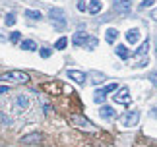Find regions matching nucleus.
Instances as JSON below:
<instances>
[{
	"label": "nucleus",
	"instance_id": "1",
	"mask_svg": "<svg viewBox=\"0 0 157 147\" xmlns=\"http://www.w3.org/2000/svg\"><path fill=\"white\" fill-rule=\"evenodd\" d=\"M0 79H2V81H12V83H25V81H29V76L21 70H12V72L2 74Z\"/></svg>",
	"mask_w": 157,
	"mask_h": 147
},
{
	"label": "nucleus",
	"instance_id": "2",
	"mask_svg": "<svg viewBox=\"0 0 157 147\" xmlns=\"http://www.w3.org/2000/svg\"><path fill=\"white\" fill-rule=\"evenodd\" d=\"M49 17L52 20L54 27H58V29L66 27V16H64V10H60V8H51V10H49Z\"/></svg>",
	"mask_w": 157,
	"mask_h": 147
},
{
	"label": "nucleus",
	"instance_id": "3",
	"mask_svg": "<svg viewBox=\"0 0 157 147\" xmlns=\"http://www.w3.org/2000/svg\"><path fill=\"white\" fill-rule=\"evenodd\" d=\"M138 120H140V110H130V112H126L122 118H120L122 126H126V128L136 126V124H138Z\"/></svg>",
	"mask_w": 157,
	"mask_h": 147
},
{
	"label": "nucleus",
	"instance_id": "4",
	"mask_svg": "<svg viewBox=\"0 0 157 147\" xmlns=\"http://www.w3.org/2000/svg\"><path fill=\"white\" fill-rule=\"evenodd\" d=\"M113 91H117V83H109V85H105L103 89H97V91H95L93 101H95V103H103L105 97H107V93H113Z\"/></svg>",
	"mask_w": 157,
	"mask_h": 147
},
{
	"label": "nucleus",
	"instance_id": "5",
	"mask_svg": "<svg viewBox=\"0 0 157 147\" xmlns=\"http://www.w3.org/2000/svg\"><path fill=\"white\" fill-rule=\"evenodd\" d=\"M113 99H114V103H120V105H128V103H130V91H128V87H120V89H118V93H117V95H113Z\"/></svg>",
	"mask_w": 157,
	"mask_h": 147
},
{
	"label": "nucleus",
	"instance_id": "6",
	"mask_svg": "<svg viewBox=\"0 0 157 147\" xmlns=\"http://www.w3.org/2000/svg\"><path fill=\"white\" fill-rule=\"evenodd\" d=\"M114 10L118 14H128L132 10V0H114Z\"/></svg>",
	"mask_w": 157,
	"mask_h": 147
},
{
	"label": "nucleus",
	"instance_id": "7",
	"mask_svg": "<svg viewBox=\"0 0 157 147\" xmlns=\"http://www.w3.org/2000/svg\"><path fill=\"white\" fill-rule=\"evenodd\" d=\"M87 41H89V35H87V33H83V31H78V33H74V37H72V43H74L76 47L86 45Z\"/></svg>",
	"mask_w": 157,
	"mask_h": 147
},
{
	"label": "nucleus",
	"instance_id": "8",
	"mask_svg": "<svg viewBox=\"0 0 157 147\" xmlns=\"http://www.w3.org/2000/svg\"><path fill=\"white\" fill-rule=\"evenodd\" d=\"M72 122L78 126V128H86V130H93V124L89 120H86V118H82V116H72Z\"/></svg>",
	"mask_w": 157,
	"mask_h": 147
},
{
	"label": "nucleus",
	"instance_id": "9",
	"mask_svg": "<svg viewBox=\"0 0 157 147\" xmlns=\"http://www.w3.org/2000/svg\"><path fill=\"white\" fill-rule=\"evenodd\" d=\"M68 77L74 79V81H78V83H83V81H86V74L80 72V70H68Z\"/></svg>",
	"mask_w": 157,
	"mask_h": 147
},
{
	"label": "nucleus",
	"instance_id": "10",
	"mask_svg": "<svg viewBox=\"0 0 157 147\" xmlns=\"http://www.w3.org/2000/svg\"><path fill=\"white\" fill-rule=\"evenodd\" d=\"M101 8H103V2H101V0H89L87 10L91 12V14H97V12H101Z\"/></svg>",
	"mask_w": 157,
	"mask_h": 147
},
{
	"label": "nucleus",
	"instance_id": "11",
	"mask_svg": "<svg viewBox=\"0 0 157 147\" xmlns=\"http://www.w3.org/2000/svg\"><path fill=\"white\" fill-rule=\"evenodd\" d=\"M138 39H140V31H138V29H130V31L126 33V41L132 43V45H136Z\"/></svg>",
	"mask_w": 157,
	"mask_h": 147
},
{
	"label": "nucleus",
	"instance_id": "12",
	"mask_svg": "<svg viewBox=\"0 0 157 147\" xmlns=\"http://www.w3.org/2000/svg\"><path fill=\"white\" fill-rule=\"evenodd\" d=\"M21 141L23 143H37V141H41V134H29V136H23Z\"/></svg>",
	"mask_w": 157,
	"mask_h": 147
},
{
	"label": "nucleus",
	"instance_id": "13",
	"mask_svg": "<svg viewBox=\"0 0 157 147\" xmlns=\"http://www.w3.org/2000/svg\"><path fill=\"white\" fill-rule=\"evenodd\" d=\"M99 114H101V118H113V116L114 114H117V112H114V110L111 108V107H101V110H99Z\"/></svg>",
	"mask_w": 157,
	"mask_h": 147
},
{
	"label": "nucleus",
	"instance_id": "14",
	"mask_svg": "<svg viewBox=\"0 0 157 147\" xmlns=\"http://www.w3.org/2000/svg\"><path fill=\"white\" fill-rule=\"evenodd\" d=\"M147 51H149V41L146 39V41H144L140 47H138V51H136V56H142V54H146Z\"/></svg>",
	"mask_w": 157,
	"mask_h": 147
},
{
	"label": "nucleus",
	"instance_id": "15",
	"mask_svg": "<svg viewBox=\"0 0 157 147\" xmlns=\"http://www.w3.org/2000/svg\"><path fill=\"white\" fill-rule=\"evenodd\" d=\"M117 37H118V31H117V29H107V35H105L107 43H114V41H117Z\"/></svg>",
	"mask_w": 157,
	"mask_h": 147
},
{
	"label": "nucleus",
	"instance_id": "16",
	"mask_svg": "<svg viewBox=\"0 0 157 147\" xmlns=\"http://www.w3.org/2000/svg\"><path fill=\"white\" fill-rule=\"evenodd\" d=\"M117 54H118V56H120V58H122V60H126V58H128V56H130V52H128V48H126L124 45H118V47H117Z\"/></svg>",
	"mask_w": 157,
	"mask_h": 147
},
{
	"label": "nucleus",
	"instance_id": "17",
	"mask_svg": "<svg viewBox=\"0 0 157 147\" xmlns=\"http://www.w3.org/2000/svg\"><path fill=\"white\" fill-rule=\"evenodd\" d=\"M21 48H25V51H35V48H37V45H35V41L25 39V41H21Z\"/></svg>",
	"mask_w": 157,
	"mask_h": 147
},
{
	"label": "nucleus",
	"instance_id": "18",
	"mask_svg": "<svg viewBox=\"0 0 157 147\" xmlns=\"http://www.w3.org/2000/svg\"><path fill=\"white\" fill-rule=\"evenodd\" d=\"M25 17H29V20H41V12H37V10H25Z\"/></svg>",
	"mask_w": 157,
	"mask_h": 147
},
{
	"label": "nucleus",
	"instance_id": "19",
	"mask_svg": "<svg viewBox=\"0 0 157 147\" xmlns=\"http://www.w3.org/2000/svg\"><path fill=\"white\" fill-rule=\"evenodd\" d=\"M66 45H68V39H66V37H60V39L54 43V48H56V51H62V48H66Z\"/></svg>",
	"mask_w": 157,
	"mask_h": 147
},
{
	"label": "nucleus",
	"instance_id": "20",
	"mask_svg": "<svg viewBox=\"0 0 157 147\" xmlns=\"http://www.w3.org/2000/svg\"><path fill=\"white\" fill-rule=\"evenodd\" d=\"M16 105L20 107V108H25L29 103H27V97H23V95H17L16 97Z\"/></svg>",
	"mask_w": 157,
	"mask_h": 147
},
{
	"label": "nucleus",
	"instance_id": "21",
	"mask_svg": "<svg viewBox=\"0 0 157 147\" xmlns=\"http://www.w3.org/2000/svg\"><path fill=\"white\" fill-rule=\"evenodd\" d=\"M91 77H93V79H91L93 83H99V81H103V79H105L103 74H97V72H93V74H91Z\"/></svg>",
	"mask_w": 157,
	"mask_h": 147
},
{
	"label": "nucleus",
	"instance_id": "22",
	"mask_svg": "<svg viewBox=\"0 0 157 147\" xmlns=\"http://www.w3.org/2000/svg\"><path fill=\"white\" fill-rule=\"evenodd\" d=\"M86 47L89 48V51H91V48H95V47H97V39H95V37H89V41L86 43Z\"/></svg>",
	"mask_w": 157,
	"mask_h": 147
},
{
	"label": "nucleus",
	"instance_id": "23",
	"mask_svg": "<svg viewBox=\"0 0 157 147\" xmlns=\"http://www.w3.org/2000/svg\"><path fill=\"white\" fill-rule=\"evenodd\" d=\"M153 2H155V0H142V2H140V10H146V8H149V6H153Z\"/></svg>",
	"mask_w": 157,
	"mask_h": 147
},
{
	"label": "nucleus",
	"instance_id": "24",
	"mask_svg": "<svg viewBox=\"0 0 157 147\" xmlns=\"http://www.w3.org/2000/svg\"><path fill=\"white\" fill-rule=\"evenodd\" d=\"M4 21H6V25H14V23H16V16L14 14H8Z\"/></svg>",
	"mask_w": 157,
	"mask_h": 147
},
{
	"label": "nucleus",
	"instance_id": "25",
	"mask_svg": "<svg viewBox=\"0 0 157 147\" xmlns=\"http://www.w3.org/2000/svg\"><path fill=\"white\" fill-rule=\"evenodd\" d=\"M20 39H21V33H20V31H14V33L10 35V41H12V43H17Z\"/></svg>",
	"mask_w": 157,
	"mask_h": 147
},
{
	"label": "nucleus",
	"instance_id": "26",
	"mask_svg": "<svg viewBox=\"0 0 157 147\" xmlns=\"http://www.w3.org/2000/svg\"><path fill=\"white\" fill-rule=\"evenodd\" d=\"M41 56H43V58H49L51 56V48H47V47L41 48Z\"/></svg>",
	"mask_w": 157,
	"mask_h": 147
},
{
	"label": "nucleus",
	"instance_id": "27",
	"mask_svg": "<svg viewBox=\"0 0 157 147\" xmlns=\"http://www.w3.org/2000/svg\"><path fill=\"white\" fill-rule=\"evenodd\" d=\"M86 8H87V2H86V0H80V2H78V10L83 12Z\"/></svg>",
	"mask_w": 157,
	"mask_h": 147
},
{
	"label": "nucleus",
	"instance_id": "28",
	"mask_svg": "<svg viewBox=\"0 0 157 147\" xmlns=\"http://www.w3.org/2000/svg\"><path fill=\"white\" fill-rule=\"evenodd\" d=\"M149 79H151V81H153V85L157 87V72H153L151 76H149Z\"/></svg>",
	"mask_w": 157,
	"mask_h": 147
},
{
	"label": "nucleus",
	"instance_id": "29",
	"mask_svg": "<svg viewBox=\"0 0 157 147\" xmlns=\"http://www.w3.org/2000/svg\"><path fill=\"white\" fill-rule=\"evenodd\" d=\"M146 64H147V60L144 58V60H140V64H136V66H138V68H144V66H146Z\"/></svg>",
	"mask_w": 157,
	"mask_h": 147
},
{
	"label": "nucleus",
	"instance_id": "30",
	"mask_svg": "<svg viewBox=\"0 0 157 147\" xmlns=\"http://www.w3.org/2000/svg\"><path fill=\"white\" fill-rule=\"evenodd\" d=\"M0 93H8V87H6V85H0Z\"/></svg>",
	"mask_w": 157,
	"mask_h": 147
},
{
	"label": "nucleus",
	"instance_id": "31",
	"mask_svg": "<svg viewBox=\"0 0 157 147\" xmlns=\"http://www.w3.org/2000/svg\"><path fill=\"white\" fill-rule=\"evenodd\" d=\"M151 17H153V20H155V21H157V8H155V10H153V12H151Z\"/></svg>",
	"mask_w": 157,
	"mask_h": 147
}]
</instances>
